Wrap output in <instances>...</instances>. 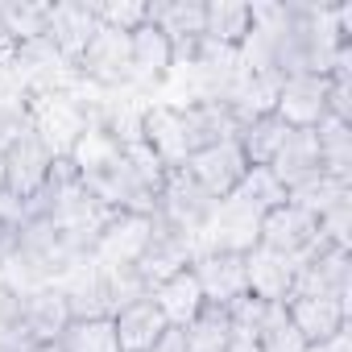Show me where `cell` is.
<instances>
[{"label": "cell", "instance_id": "cell-1", "mask_svg": "<svg viewBox=\"0 0 352 352\" xmlns=\"http://www.w3.org/2000/svg\"><path fill=\"white\" fill-rule=\"evenodd\" d=\"M96 112L100 108H87V100L75 87H46V91H30V100H25L30 129L42 137L50 157H67L71 145L79 141V133L96 120Z\"/></svg>", "mask_w": 352, "mask_h": 352}, {"label": "cell", "instance_id": "cell-2", "mask_svg": "<svg viewBox=\"0 0 352 352\" xmlns=\"http://www.w3.org/2000/svg\"><path fill=\"white\" fill-rule=\"evenodd\" d=\"M141 137L166 170L187 166L204 149V137H199V124H195L191 108H179V104H145Z\"/></svg>", "mask_w": 352, "mask_h": 352}, {"label": "cell", "instance_id": "cell-3", "mask_svg": "<svg viewBox=\"0 0 352 352\" xmlns=\"http://www.w3.org/2000/svg\"><path fill=\"white\" fill-rule=\"evenodd\" d=\"M216 204H220V199H212V195L191 179L187 166L166 170L162 191H157V216H162L170 228H179V232H187V236H199V232L208 228Z\"/></svg>", "mask_w": 352, "mask_h": 352}, {"label": "cell", "instance_id": "cell-4", "mask_svg": "<svg viewBox=\"0 0 352 352\" xmlns=\"http://www.w3.org/2000/svg\"><path fill=\"white\" fill-rule=\"evenodd\" d=\"M5 179H0V191L5 195H13L17 204H25V199H34L42 187H46V174H50V149L42 145V137L25 124L9 145H5Z\"/></svg>", "mask_w": 352, "mask_h": 352}, {"label": "cell", "instance_id": "cell-5", "mask_svg": "<svg viewBox=\"0 0 352 352\" xmlns=\"http://www.w3.org/2000/svg\"><path fill=\"white\" fill-rule=\"evenodd\" d=\"M75 75L96 83V87H104V91L133 87V46H129V34L100 25L96 38L87 42L83 58L75 63Z\"/></svg>", "mask_w": 352, "mask_h": 352}, {"label": "cell", "instance_id": "cell-6", "mask_svg": "<svg viewBox=\"0 0 352 352\" xmlns=\"http://www.w3.org/2000/svg\"><path fill=\"white\" fill-rule=\"evenodd\" d=\"M153 236V216H133V212H116L104 232L91 245V261L100 270H129L141 261L145 245Z\"/></svg>", "mask_w": 352, "mask_h": 352}, {"label": "cell", "instance_id": "cell-7", "mask_svg": "<svg viewBox=\"0 0 352 352\" xmlns=\"http://www.w3.org/2000/svg\"><path fill=\"white\" fill-rule=\"evenodd\" d=\"M257 245H261V249H274V253H282V257L302 261V257L319 245V220L286 199V204H278V208H270V212L261 216Z\"/></svg>", "mask_w": 352, "mask_h": 352}, {"label": "cell", "instance_id": "cell-8", "mask_svg": "<svg viewBox=\"0 0 352 352\" xmlns=\"http://www.w3.org/2000/svg\"><path fill=\"white\" fill-rule=\"evenodd\" d=\"M195 257H199L195 236H187V232H179V228H170L162 216H153V236H149V245H145V253H141V261H137L133 270L141 274L145 286H157V282H166L170 274L191 270Z\"/></svg>", "mask_w": 352, "mask_h": 352}, {"label": "cell", "instance_id": "cell-9", "mask_svg": "<svg viewBox=\"0 0 352 352\" xmlns=\"http://www.w3.org/2000/svg\"><path fill=\"white\" fill-rule=\"evenodd\" d=\"M187 174H191V179H195L212 199H224V195L236 191V183L249 174V157H245V149H241L236 137L212 141V145H204V149L187 162Z\"/></svg>", "mask_w": 352, "mask_h": 352}, {"label": "cell", "instance_id": "cell-10", "mask_svg": "<svg viewBox=\"0 0 352 352\" xmlns=\"http://www.w3.org/2000/svg\"><path fill=\"white\" fill-rule=\"evenodd\" d=\"M348 286H352V253L331 249V245L319 241V245L298 261L290 298H294V294H327V298L348 302Z\"/></svg>", "mask_w": 352, "mask_h": 352}, {"label": "cell", "instance_id": "cell-11", "mask_svg": "<svg viewBox=\"0 0 352 352\" xmlns=\"http://www.w3.org/2000/svg\"><path fill=\"white\" fill-rule=\"evenodd\" d=\"M145 21L166 34L174 63L195 58V50L204 42V5L199 0H157V5H145Z\"/></svg>", "mask_w": 352, "mask_h": 352}, {"label": "cell", "instance_id": "cell-12", "mask_svg": "<svg viewBox=\"0 0 352 352\" xmlns=\"http://www.w3.org/2000/svg\"><path fill=\"white\" fill-rule=\"evenodd\" d=\"M274 116L286 129H315L327 116V75H290V79H282Z\"/></svg>", "mask_w": 352, "mask_h": 352}, {"label": "cell", "instance_id": "cell-13", "mask_svg": "<svg viewBox=\"0 0 352 352\" xmlns=\"http://www.w3.org/2000/svg\"><path fill=\"white\" fill-rule=\"evenodd\" d=\"M63 294H67V307H71V319H112V298H108V274L83 257L79 265H71L58 282H54Z\"/></svg>", "mask_w": 352, "mask_h": 352}, {"label": "cell", "instance_id": "cell-14", "mask_svg": "<svg viewBox=\"0 0 352 352\" xmlns=\"http://www.w3.org/2000/svg\"><path fill=\"white\" fill-rule=\"evenodd\" d=\"M100 21H96V9L91 5H79V0H63V5H50V17H46V42L63 54V63H79L87 42L96 38Z\"/></svg>", "mask_w": 352, "mask_h": 352}, {"label": "cell", "instance_id": "cell-15", "mask_svg": "<svg viewBox=\"0 0 352 352\" xmlns=\"http://www.w3.org/2000/svg\"><path fill=\"white\" fill-rule=\"evenodd\" d=\"M191 274H195V282L204 290V302H212V307H232L236 298L249 294L241 253H199Z\"/></svg>", "mask_w": 352, "mask_h": 352}, {"label": "cell", "instance_id": "cell-16", "mask_svg": "<svg viewBox=\"0 0 352 352\" xmlns=\"http://www.w3.org/2000/svg\"><path fill=\"white\" fill-rule=\"evenodd\" d=\"M286 315L307 344H327L331 336L348 327V302L327 298V294H294L286 298Z\"/></svg>", "mask_w": 352, "mask_h": 352}, {"label": "cell", "instance_id": "cell-17", "mask_svg": "<svg viewBox=\"0 0 352 352\" xmlns=\"http://www.w3.org/2000/svg\"><path fill=\"white\" fill-rule=\"evenodd\" d=\"M294 274H298L294 257H282L261 245L245 253V282H249V294L261 302H286L294 290Z\"/></svg>", "mask_w": 352, "mask_h": 352}, {"label": "cell", "instance_id": "cell-18", "mask_svg": "<svg viewBox=\"0 0 352 352\" xmlns=\"http://www.w3.org/2000/svg\"><path fill=\"white\" fill-rule=\"evenodd\" d=\"M21 327L30 331L34 344H58V336L71 327V307L67 294L50 282L42 290H30L21 298Z\"/></svg>", "mask_w": 352, "mask_h": 352}, {"label": "cell", "instance_id": "cell-19", "mask_svg": "<svg viewBox=\"0 0 352 352\" xmlns=\"http://www.w3.org/2000/svg\"><path fill=\"white\" fill-rule=\"evenodd\" d=\"M149 302L157 307V315L166 319V327L183 331L204 311V290H199V282H195L191 270H179V274H170L166 282L149 286Z\"/></svg>", "mask_w": 352, "mask_h": 352}, {"label": "cell", "instance_id": "cell-20", "mask_svg": "<svg viewBox=\"0 0 352 352\" xmlns=\"http://www.w3.org/2000/svg\"><path fill=\"white\" fill-rule=\"evenodd\" d=\"M278 91H282V75L278 71H245L241 67V79L232 83V91H228V112L236 116V124L245 129L249 120H257V116H270L274 108H278Z\"/></svg>", "mask_w": 352, "mask_h": 352}, {"label": "cell", "instance_id": "cell-21", "mask_svg": "<svg viewBox=\"0 0 352 352\" xmlns=\"http://www.w3.org/2000/svg\"><path fill=\"white\" fill-rule=\"evenodd\" d=\"M270 174L290 191L298 187L302 179H311V174H319V145H315V129H290L270 162Z\"/></svg>", "mask_w": 352, "mask_h": 352}, {"label": "cell", "instance_id": "cell-22", "mask_svg": "<svg viewBox=\"0 0 352 352\" xmlns=\"http://www.w3.org/2000/svg\"><path fill=\"white\" fill-rule=\"evenodd\" d=\"M129 46H133V87H157V83H166V75L174 67V50H170L166 34L145 21L141 30L129 34Z\"/></svg>", "mask_w": 352, "mask_h": 352}, {"label": "cell", "instance_id": "cell-23", "mask_svg": "<svg viewBox=\"0 0 352 352\" xmlns=\"http://www.w3.org/2000/svg\"><path fill=\"white\" fill-rule=\"evenodd\" d=\"M112 327H116L120 352H149V348L162 340L166 319L157 315V307H153L149 298H137V302H129L124 311L112 315Z\"/></svg>", "mask_w": 352, "mask_h": 352}, {"label": "cell", "instance_id": "cell-24", "mask_svg": "<svg viewBox=\"0 0 352 352\" xmlns=\"http://www.w3.org/2000/svg\"><path fill=\"white\" fill-rule=\"evenodd\" d=\"M253 30V9L241 5V0H212L204 5V42L216 46H241Z\"/></svg>", "mask_w": 352, "mask_h": 352}, {"label": "cell", "instance_id": "cell-25", "mask_svg": "<svg viewBox=\"0 0 352 352\" xmlns=\"http://www.w3.org/2000/svg\"><path fill=\"white\" fill-rule=\"evenodd\" d=\"M315 145H319V170L340 183H352V124L323 116L315 124Z\"/></svg>", "mask_w": 352, "mask_h": 352}, {"label": "cell", "instance_id": "cell-26", "mask_svg": "<svg viewBox=\"0 0 352 352\" xmlns=\"http://www.w3.org/2000/svg\"><path fill=\"white\" fill-rule=\"evenodd\" d=\"M183 340H187V352H224L232 344V319H228V307H212L204 302V311L183 327Z\"/></svg>", "mask_w": 352, "mask_h": 352}, {"label": "cell", "instance_id": "cell-27", "mask_svg": "<svg viewBox=\"0 0 352 352\" xmlns=\"http://www.w3.org/2000/svg\"><path fill=\"white\" fill-rule=\"evenodd\" d=\"M286 199L294 204V208H302V212H311L315 220L323 216V212H331L336 204H344V199H352V183H340V179H331V174H311V179H302L298 187H290L286 191Z\"/></svg>", "mask_w": 352, "mask_h": 352}, {"label": "cell", "instance_id": "cell-28", "mask_svg": "<svg viewBox=\"0 0 352 352\" xmlns=\"http://www.w3.org/2000/svg\"><path fill=\"white\" fill-rule=\"evenodd\" d=\"M286 133H290V129H286V124H282V120L270 112V116H257V120H249V124L236 133V141H241V149H245L249 166H270Z\"/></svg>", "mask_w": 352, "mask_h": 352}, {"label": "cell", "instance_id": "cell-29", "mask_svg": "<svg viewBox=\"0 0 352 352\" xmlns=\"http://www.w3.org/2000/svg\"><path fill=\"white\" fill-rule=\"evenodd\" d=\"M63 352H120L112 319H71V327L58 336Z\"/></svg>", "mask_w": 352, "mask_h": 352}, {"label": "cell", "instance_id": "cell-30", "mask_svg": "<svg viewBox=\"0 0 352 352\" xmlns=\"http://www.w3.org/2000/svg\"><path fill=\"white\" fill-rule=\"evenodd\" d=\"M257 348L261 352H302L307 348V340L298 336V327L286 315V302H270L265 307V319L257 327Z\"/></svg>", "mask_w": 352, "mask_h": 352}, {"label": "cell", "instance_id": "cell-31", "mask_svg": "<svg viewBox=\"0 0 352 352\" xmlns=\"http://www.w3.org/2000/svg\"><path fill=\"white\" fill-rule=\"evenodd\" d=\"M46 17H50V5H25V0H17V5H0V21H5V30H9V38L17 46L42 42L46 38Z\"/></svg>", "mask_w": 352, "mask_h": 352}, {"label": "cell", "instance_id": "cell-32", "mask_svg": "<svg viewBox=\"0 0 352 352\" xmlns=\"http://www.w3.org/2000/svg\"><path fill=\"white\" fill-rule=\"evenodd\" d=\"M236 199H245L249 208H257L261 216L270 212V208H278V204H286V187L270 174V166H249V174L236 183V191H232Z\"/></svg>", "mask_w": 352, "mask_h": 352}, {"label": "cell", "instance_id": "cell-33", "mask_svg": "<svg viewBox=\"0 0 352 352\" xmlns=\"http://www.w3.org/2000/svg\"><path fill=\"white\" fill-rule=\"evenodd\" d=\"M319 241L331 245V249L352 253V199H344V204H336L331 212L319 216Z\"/></svg>", "mask_w": 352, "mask_h": 352}, {"label": "cell", "instance_id": "cell-34", "mask_svg": "<svg viewBox=\"0 0 352 352\" xmlns=\"http://www.w3.org/2000/svg\"><path fill=\"white\" fill-rule=\"evenodd\" d=\"M96 9V21L108 25V30H120V34H133L145 25V5L137 0H120V5H91Z\"/></svg>", "mask_w": 352, "mask_h": 352}, {"label": "cell", "instance_id": "cell-35", "mask_svg": "<svg viewBox=\"0 0 352 352\" xmlns=\"http://www.w3.org/2000/svg\"><path fill=\"white\" fill-rule=\"evenodd\" d=\"M149 352H187V340H183V331L166 327V331H162V340H157V344H153Z\"/></svg>", "mask_w": 352, "mask_h": 352}, {"label": "cell", "instance_id": "cell-36", "mask_svg": "<svg viewBox=\"0 0 352 352\" xmlns=\"http://www.w3.org/2000/svg\"><path fill=\"white\" fill-rule=\"evenodd\" d=\"M13 58H17V42L9 38L5 21H0V71H9V67H13Z\"/></svg>", "mask_w": 352, "mask_h": 352}, {"label": "cell", "instance_id": "cell-37", "mask_svg": "<svg viewBox=\"0 0 352 352\" xmlns=\"http://www.w3.org/2000/svg\"><path fill=\"white\" fill-rule=\"evenodd\" d=\"M9 253H13V232L0 228V282H5V261H9Z\"/></svg>", "mask_w": 352, "mask_h": 352}, {"label": "cell", "instance_id": "cell-38", "mask_svg": "<svg viewBox=\"0 0 352 352\" xmlns=\"http://www.w3.org/2000/svg\"><path fill=\"white\" fill-rule=\"evenodd\" d=\"M224 352H261V348H257V340H249V336H232V344H228Z\"/></svg>", "mask_w": 352, "mask_h": 352}, {"label": "cell", "instance_id": "cell-39", "mask_svg": "<svg viewBox=\"0 0 352 352\" xmlns=\"http://www.w3.org/2000/svg\"><path fill=\"white\" fill-rule=\"evenodd\" d=\"M30 352H63V348H58V344H34Z\"/></svg>", "mask_w": 352, "mask_h": 352}, {"label": "cell", "instance_id": "cell-40", "mask_svg": "<svg viewBox=\"0 0 352 352\" xmlns=\"http://www.w3.org/2000/svg\"><path fill=\"white\" fill-rule=\"evenodd\" d=\"M302 352H327V344H307Z\"/></svg>", "mask_w": 352, "mask_h": 352}]
</instances>
